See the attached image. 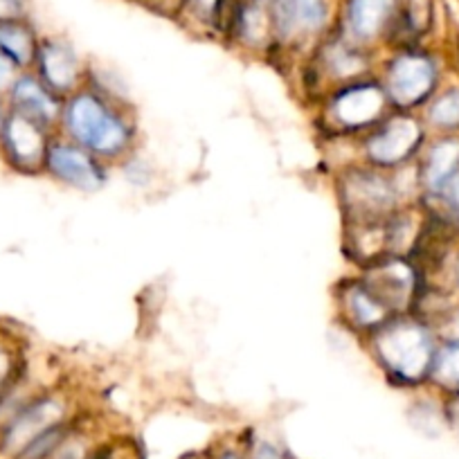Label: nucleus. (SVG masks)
Masks as SVG:
<instances>
[{"mask_svg":"<svg viewBox=\"0 0 459 459\" xmlns=\"http://www.w3.org/2000/svg\"><path fill=\"white\" fill-rule=\"evenodd\" d=\"M439 338L419 317L399 316L374 331L372 350L394 381L421 385L430 381Z\"/></svg>","mask_w":459,"mask_h":459,"instance_id":"obj_1","label":"nucleus"},{"mask_svg":"<svg viewBox=\"0 0 459 459\" xmlns=\"http://www.w3.org/2000/svg\"><path fill=\"white\" fill-rule=\"evenodd\" d=\"M64 117L70 138L92 156L117 158L129 149V122L110 108L97 92H77L65 106Z\"/></svg>","mask_w":459,"mask_h":459,"instance_id":"obj_2","label":"nucleus"},{"mask_svg":"<svg viewBox=\"0 0 459 459\" xmlns=\"http://www.w3.org/2000/svg\"><path fill=\"white\" fill-rule=\"evenodd\" d=\"M441 88L439 59L430 52L405 50L387 64L385 91L387 101L399 110L423 108Z\"/></svg>","mask_w":459,"mask_h":459,"instance_id":"obj_3","label":"nucleus"},{"mask_svg":"<svg viewBox=\"0 0 459 459\" xmlns=\"http://www.w3.org/2000/svg\"><path fill=\"white\" fill-rule=\"evenodd\" d=\"M426 147V125L410 113H399L385 122H378L374 134L365 143L369 162L387 169L403 167Z\"/></svg>","mask_w":459,"mask_h":459,"instance_id":"obj_4","label":"nucleus"},{"mask_svg":"<svg viewBox=\"0 0 459 459\" xmlns=\"http://www.w3.org/2000/svg\"><path fill=\"white\" fill-rule=\"evenodd\" d=\"M401 189L394 180L377 171H354L342 183V201L356 216V223H377L387 219L396 207Z\"/></svg>","mask_w":459,"mask_h":459,"instance_id":"obj_5","label":"nucleus"},{"mask_svg":"<svg viewBox=\"0 0 459 459\" xmlns=\"http://www.w3.org/2000/svg\"><path fill=\"white\" fill-rule=\"evenodd\" d=\"M387 106V95L377 83H351L342 86L331 101V115L344 129H365L378 125Z\"/></svg>","mask_w":459,"mask_h":459,"instance_id":"obj_6","label":"nucleus"},{"mask_svg":"<svg viewBox=\"0 0 459 459\" xmlns=\"http://www.w3.org/2000/svg\"><path fill=\"white\" fill-rule=\"evenodd\" d=\"M46 165L52 171V176L64 180L70 187L82 189V192H97L106 180L100 162L79 144L77 147L64 143L50 144L46 152Z\"/></svg>","mask_w":459,"mask_h":459,"instance_id":"obj_7","label":"nucleus"},{"mask_svg":"<svg viewBox=\"0 0 459 459\" xmlns=\"http://www.w3.org/2000/svg\"><path fill=\"white\" fill-rule=\"evenodd\" d=\"M326 16V0H271V25L284 41H298L320 32Z\"/></svg>","mask_w":459,"mask_h":459,"instance_id":"obj_8","label":"nucleus"},{"mask_svg":"<svg viewBox=\"0 0 459 459\" xmlns=\"http://www.w3.org/2000/svg\"><path fill=\"white\" fill-rule=\"evenodd\" d=\"M426 153L419 160V187L428 196L437 194V189L459 171V135H437L430 144H426Z\"/></svg>","mask_w":459,"mask_h":459,"instance_id":"obj_9","label":"nucleus"},{"mask_svg":"<svg viewBox=\"0 0 459 459\" xmlns=\"http://www.w3.org/2000/svg\"><path fill=\"white\" fill-rule=\"evenodd\" d=\"M61 417H64V408L59 401L43 399L25 408L23 412L16 414L14 421L10 423L5 435V448L12 453H21L30 441L37 439L50 428L59 426Z\"/></svg>","mask_w":459,"mask_h":459,"instance_id":"obj_10","label":"nucleus"},{"mask_svg":"<svg viewBox=\"0 0 459 459\" xmlns=\"http://www.w3.org/2000/svg\"><path fill=\"white\" fill-rule=\"evenodd\" d=\"M5 147L10 156L23 167H37L46 158V138L41 125L14 113L5 125Z\"/></svg>","mask_w":459,"mask_h":459,"instance_id":"obj_11","label":"nucleus"},{"mask_svg":"<svg viewBox=\"0 0 459 459\" xmlns=\"http://www.w3.org/2000/svg\"><path fill=\"white\" fill-rule=\"evenodd\" d=\"M39 65L41 74L52 91L68 92L82 79V65H79L77 55L70 46L61 41H48L39 50Z\"/></svg>","mask_w":459,"mask_h":459,"instance_id":"obj_12","label":"nucleus"},{"mask_svg":"<svg viewBox=\"0 0 459 459\" xmlns=\"http://www.w3.org/2000/svg\"><path fill=\"white\" fill-rule=\"evenodd\" d=\"M396 0H350L347 3V30L354 41L377 39L394 14Z\"/></svg>","mask_w":459,"mask_h":459,"instance_id":"obj_13","label":"nucleus"},{"mask_svg":"<svg viewBox=\"0 0 459 459\" xmlns=\"http://www.w3.org/2000/svg\"><path fill=\"white\" fill-rule=\"evenodd\" d=\"M12 101L16 113L25 115L37 125H52L59 117V104L52 100L50 92L32 77H21L12 88Z\"/></svg>","mask_w":459,"mask_h":459,"instance_id":"obj_14","label":"nucleus"},{"mask_svg":"<svg viewBox=\"0 0 459 459\" xmlns=\"http://www.w3.org/2000/svg\"><path fill=\"white\" fill-rule=\"evenodd\" d=\"M423 125L437 135H459V83L439 88L423 106Z\"/></svg>","mask_w":459,"mask_h":459,"instance_id":"obj_15","label":"nucleus"},{"mask_svg":"<svg viewBox=\"0 0 459 459\" xmlns=\"http://www.w3.org/2000/svg\"><path fill=\"white\" fill-rule=\"evenodd\" d=\"M344 307H347V313H350L351 322L363 329H381L387 320H392L394 313L372 293L365 284H356L347 289L342 298Z\"/></svg>","mask_w":459,"mask_h":459,"instance_id":"obj_16","label":"nucleus"},{"mask_svg":"<svg viewBox=\"0 0 459 459\" xmlns=\"http://www.w3.org/2000/svg\"><path fill=\"white\" fill-rule=\"evenodd\" d=\"M446 399L459 396V340H439L430 381Z\"/></svg>","mask_w":459,"mask_h":459,"instance_id":"obj_17","label":"nucleus"},{"mask_svg":"<svg viewBox=\"0 0 459 459\" xmlns=\"http://www.w3.org/2000/svg\"><path fill=\"white\" fill-rule=\"evenodd\" d=\"M34 39L28 28L16 21H0V55L16 65H28L34 59Z\"/></svg>","mask_w":459,"mask_h":459,"instance_id":"obj_18","label":"nucleus"},{"mask_svg":"<svg viewBox=\"0 0 459 459\" xmlns=\"http://www.w3.org/2000/svg\"><path fill=\"white\" fill-rule=\"evenodd\" d=\"M325 64H326V68L333 73V77L350 79V77H356V74L363 70L365 61H363V56H360L359 48L338 43V46H333L326 50Z\"/></svg>","mask_w":459,"mask_h":459,"instance_id":"obj_19","label":"nucleus"},{"mask_svg":"<svg viewBox=\"0 0 459 459\" xmlns=\"http://www.w3.org/2000/svg\"><path fill=\"white\" fill-rule=\"evenodd\" d=\"M235 23H237V34H239L246 43H259L266 39L271 16H268L257 3H248V5L241 7Z\"/></svg>","mask_w":459,"mask_h":459,"instance_id":"obj_20","label":"nucleus"},{"mask_svg":"<svg viewBox=\"0 0 459 459\" xmlns=\"http://www.w3.org/2000/svg\"><path fill=\"white\" fill-rule=\"evenodd\" d=\"M192 12L203 21H212L221 7V0H189Z\"/></svg>","mask_w":459,"mask_h":459,"instance_id":"obj_21","label":"nucleus"},{"mask_svg":"<svg viewBox=\"0 0 459 459\" xmlns=\"http://www.w3.org/2000/svg\"><path fill=\"white\" fill-rule=\"evenodd\" d=\"M446 271H448V290H453L459 298V244L455 246L453 255H450L448 264H446Z\"/></svg>","mask_w":459,"mask_h":459,"instance_id":"obj_22","label":"nucleus"},{"mask_svg":"<svg viewBox=\"0 0 459 459\" xmlns=\"http://www.w3.org/2000/svg\"><path fill=\"white\" fill-rule=\"evenodd\" d=\"M23 10V0H0V21H14Z\"/></svg>","mask_w":459,"mask_h":459,"instance_id":"obj_23","label":"nucleus"},{"mask_svg":"<svg viewBox=\"0 0 459 459\" xmlns=\"http://www.w3.org/2000/svg\"><path fill=\"white\" fill-rule=\"evenodd\" d=\"M446 421H448L455 430H459V396H450V399L446 401Z\"/></svg>","mask_w":459,"mask_h":459,"instance_id":"obj_24","label":"nucleus"},{"mask_svg":"<svg viewBox=\"0 0 459 459\" xmlns=\"http://www.w3.org/2000/svg\"><path fill=\"white\" fill-rule=\"evenodd\" d=\"M12 65L14 64H12L5 55H0V91H3V88L12 82V73H14V68H12Z\"/></svg>","mask_w":459,"mask_h":459,"instance_id":"obj_25","label":"nucleus"},{"mask_svg":"<svg viewBox=\"0 0 459 459\" xmlns=\"http://www.w3.org/2000/svg\"><path fill=\"white\" fill-rule=\"evenodd\" d=\"M253 459H281V453L271 444H259L255 450Z\"/></svg>","mask_w":459,"mask_h":459,"instance_id":"obj_26","label":"nucleus"},{"mask_svg":"<svg viewBox=\"0 0 459 459\" xmlns=\"http://www.w3.org/2000/svg\"><path fill=\"white\" fill-rule=\"evenodd\" d=\"M7 369H10V359H7L5 351L0 350V383L7 378Z\"/></svg>","mask_w":459,"mask_h":459,"instance_id":"obj_27","label":"nucleus"},{"mask_svg":"<svg viewBox=\"0 0 459 459\" xmlns=\"http://www.w3.org/2000/svg\"><path fill=\"white\" fill-rule=\"evenodd\" d=\"M223 459H239V457H237V455H225Z\"/></svg>","mask_w":459,"mask_h":459,"instance_id":"obj_28","label":"nucleus"},{"mask_svg":"<svg viewBox=\"0 0 459 459\" xmlns=\"http://www.w3.org/2000/svg\"><path fill=\"white\" fill-rule=\"evenodd\" d=\"M0 129H3V117H0Z\"/></svg>","mask_w":459,"mask_h":459,"instance_id":"obj_29","label":"nucleus"}]
</instances>
